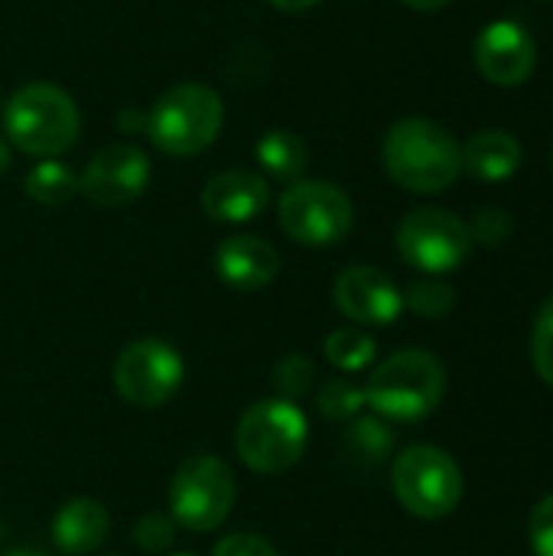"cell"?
<instances>
[{
  "label": "cell",
  "instance_id": "obj_1",
  "mask_svg": "<svg viewBox=\"0 0 553 556\" xmlns=\"http://www.w3.org/2000/svg\"><path fill=\"white\" fill-rule=\"evenodd\" d=\"M381 163L398 186L420 195H433L460 179L463 147L443 124L430 117H404L388 127L381 143Z\"/></svg>",
  "mask_w": 553,
  "mask_h": 556
},
{
  "label": "cell",
  "instance_id": "obj_2",
  "mask_svg": "<svg viewBox=\"0 0 553 556\" xmlns=\"http://www.w3.org/2000/svg\"><path fill=\"white\" fill-rule=\"evenodd\" d=\"M81 114L72 94L52 81H29L3 104V137L26 156L55 160L78 140Z\"/></svg>",
  "mask_w": 553,
  "mask_h": 556
},
{
  "label": "cell",
  "instance_id": "obj_3",
  "mask_svg": "<svg viewBox=\"0 0 553 556\" xmlns=\"http://www.w3.org/2000/svg\"><path fill=\"white\" fill-rule=\"evenodd\" d=\"M447 394V368L424 349H404L388 355L365 384V404L394 424H414L430 417Z\"/></svg>",
  "mask_w": 553,
  "mask_h": 556
},
{
  "label": "cell",
  "instance_id": "obj_4",
  "mask_svg": "<svg viewBox=\"0 0 553 556\" xmlns=\"http://www.w3.org/2000/svg\"><path fill=\"white\" fill-rule=\"evenodd\" d=\"M225 127V101L202 81L166 88L147 111V137L166 156H199Z\"/></svg>",
  "mask_w": 553,
  "mask_h": 556
},
{
  "label": "cell",
  "instance_id": "obj_5",
  "mask_svg": "<svg viewBox=\"0 0 553 556\" xmlns=\"http://www.w3.org/2000/svg\"><path fill=\"white\" fill-rule=\"evenodd\" d=\"M310 443L306 414L284 397L251 404L235 427V453L257 476L290 472Z\"/></svg>",
  "mask_w": 553,
  "mask_h": 556
},
{
  "label": "cell",
  "instance_id": "obj_6",
  "mask_svg": "<svg viewBox=\"0 0 553 556\" xmlns=\"http://www.w3.org/2000/svg\"><path fill=\"white\" fill-rule=\"evenodd\" d=\"M391 489L404 511L424 521H437L453 515L463 502V472L447 450L420 443L398 453Z\"/></svg>",
  "mask_w": 553,
  "mask_h": 556
},
{
  "label": "cell",
  "instance_id": "obj_7",
  "mask_svg": "<svg viewBox=\"0 0 553 556\" xmlns=\"http://www.w3.org/2000/svg\"><path fill=\"white\" fill-rule=\"evenodd\" d=\"M277 222L284 235L303 248H332L352 231L355 208L342 186L326 179H297L277 199Z\"/></svg>",
  "mask_w": 553,
  "mask_h": 556
},
{
  "label": "cell",
  "instance_id": "obj_8",
  "mask_svg": "<svg viewBox=\"0 0 553 556\" xmlns=\"http://www.w3.org/2000/svg\"><path fill=\"white\" fill-rule=\"evenodd\" d=\"M238 498L231 469L209 453L189 456L169 479V518L192 534L218 531Z\"/></svg>",
  "mask_w": 553,
  "mask_h": 556
},
{
  "label": "cell",
  "instance_id": "obj_9",
  "mask_svg": "<svg viewBox=\"0 0 553 556\" xmlns=\"http://www.w3.org/2000/svg\"><path fill=\"white\" fill-rule=\"evenodd\" d=\"M398 251L404 264L427 277L453 274L473 251L469 225L447 208H417L398 225Z\"/></svg>",
  "mask_w": 553,
  "mask_h": 556
},
{
  "label": "cell",
  "instance_id": "obj_10",
  "mask_svg": "<svg viewBox=\"0 0 553 556\" xmlns=\"http://www.w3.org/2000/svg\"><path fill=\"white\" fill-rule=\"evenodd\" d=\"M186 381L183 355L163 339H137L114 358V388L130 407H163Z\"/></svg>",
  "mask_w": 553,
  "mask_h": 556
},
{
  "label": "cell",
  "instance_id": "obj_11",
  "mask_svg": "<svg viewBox=\"0 0 553 556\" xmlns=\"http://www.w3.org/2000/svg\"><path fill=\"white\" fill-rule=\"evenodd\" d=\"M150 176V156L137 143H108L85 163L78 192L101 208H121L143 195Z\"/></svg>",
  "mask_w": 553,
  "mask_h": 556
},
{
  "label": "cell",
  "instance_id": "obj_12",
  "mask_svg": "<svg viewBox=\"0 0 553 556\" xmlns=\"http://www.w3.org/2000/svg\"><path fill=\"white\" fill-rule=\"evenodd\" d=\"M336 309L359 326H391L404 313L401 287L378 267H349L332 283Z\"/></svg>",
  "mask_w": 553,
  "mask_h": 556
},
{
  "label": "cell",
  "instance_id": "obj_13",
  "mask_svg": "<svg viewBox=\"0 0 553 556\" xmlns=\"http://www.w3.org/2000/svg\"><path fill=\"white\" fill-rule=\"evenodd\" d=\"M476 65L486 81L512 88L531 78L538 65V42L535 36L515 20L489 23L476 39Z\"/></svg>",
  "mask_w": 553,
  "mask_h": 556
},
{
  "label": "cell",
  "instance_id": "obj_14",
  "mask_svg": "<svg viewBox=\"0 0 553 556\" xmlns=\"http://www.w3.org/2000/svg\"><path fill=\"white\" fill-rule=\"evenodd\" d=\"M202 212L222 225L254 222L271 205V186L261 173L251 169H225L202 186Z\"/></svg>",
  "mask_w": 553,
  "mask_h": 556
},
{
  "label": "cell",
  "instance_id": "obj_15",
  "mask_svg": "<svg viewBox=\"0 0 553 556\" xmlns=\"http://www.w3.org/2000/svg\"><path fill=\"white\" fill-rule=\"evenodd\" d=\"M215 274L225 287L254 293L280 274V254L257 235H231L215 251Z\"/></svg>",
  "mask_w": 553,
  "mask_h": 556
},
{
  "label": "cell",
  "instance_id": "obj_16",
  "mask_svg": "<svg viewBox=\"0 0 553 556\" xmlns=\"http://www.w3.org/2000/svg\"><path fill=\"white\" fill-rule=\"evenodd\" d=\"M52 544L65 556H88L101 551L111 534V515L95 498H68L49 525Z\"/></svg>",
  "mask_w": 553,
  "mask_h": 556
},
{
  "label": "cell",
  "instance_id": "obj_17",
  "mask_svg": "<svg viewBox=\"0 0 553 556\" xmlns=\"http://www.w3.org/2000/svg\"><path fill=\"white\" fill-rule=\"evenodd\" d=\"M521 166V143L508 130H479L463 147V169L482 182H505Z\"/></svg>",
  "mask_w": 553,
  "mask_h": 556
},
{
  "label": "cell",
  "instance_id": "obj_18",
  "mask_svg": "<svg viewBox=\"0 0 553 556\" xmlns=\"http://www.w3.org/2000/svg\"><path fill=\"white\" fill-rule=\"evenodd\" d=\"M254 160L261 166V176L290 186V182L303 179L306 163H310V150H306V140L300 134L284 130V127H274V130H267V134L257 137Z\"/></svg>",
  "mask_w": 553,
  "mask_h": 556
},
{
  "label": "cell",
  "instance_id": "obj_19",
  "mask_svg": "<svg viewBox=\"0 0 553 556\" xmlns=\"http://www.w3.org/2000/svg\"><path fill=\"white\" fill-rule=\"evenodd\" d=\"M394 450V430L388 427L385 417H355L349 420L345 433H342V459L359 466V469H372L378 463L388 459V453Z\"/></svg>",
  "mask_w": 553,
  "mask_h": 556
},
{
  "label": "cell",
  "instance_id": "obj_20",
  "mask_svg": "<svg viewBox=\"0 0 553 556\" xmlns=\"http://www.w3.org/2000/svg\"><path fill=\"white\" fill-rule=\"evenodd\" d=\"M23 192L36 202V205H46V208H55V205H65L75 192H78V173L62 163L59 156L55 160H39L26 179H23Z\"/></svg>",
  "mask_w": 553,
  "mask_h": 556
},
{
  "label": "cell",
  "instance_id": "obj_21",
  "mask_svg": "<svg viewBox=\"0 0 553 556\" xmlns=\"http://www.w3.org/2000/svg\"><path fill=\"white\" fill-rule=\"evenodd\" d=\"M323 352L329 358V365L342 375H359L365 371L372 362H375V339L365 332V329H355V326H345V329H336L326 336L323 342Z\"/></svg>",
  "mask_w": 553,
  "mask_h": 556
},
{
  "label": "cell",
  "instance_id": "obj_22",
  "mask_svg": "<svg viewBox=\"0 0 553 556\" xmlns=\"http://www.w3.org/2000/svg\"><path fill=\"white\" fill-rule=\"evenodd\" d=\"M365 407V388L352 384L349 378H329L316 391V410L332 424H349Z\"/></svg>",
  "mask_w": 553,
  "mask_h": 556
},
{
  "label": "cell",
  "instance_id": "obj_23",
  "mask_svg": "<svg viewBox=\"0 0 553 556\" xmlns=\"http://www.w3.org/2000/svg\"><path fill=\"white\" fill-rule=\"evenodd\" d=\"M453 303H456L453 287L443 283V280H437V277L417 280V283H411L407 293H404V306H407L411 313L424 316V319H440V316H447V313L453 309Z\"/></svg>",
  "mask_w": 553,
  "mask_h": 556
},
{
  "label": "cell",
  "instance_id": "obj_24",
  "mask_svg": "<svg viewBox=\"0 0 553 556\" xmlns=\"http://www.w3.org/2000/svg\"><path fill=\"white\" fill-rule=\"evenodd\" d=\"M313 381H316V368L306 355H284L274 368V388H277V397L284 401H303L310 391H313Z\"/></svg>",
  "mask_w": 553,
  "mask_h": 556
},
{
  "label": "cell",
  "instance_id": "obj_25",
  "mask_svg": "<svg viewBox=\"0 0 553 556\" xmlns=\"http://www.w3.org/2000/svg\"><path fill=\"white\" fill-rule=\"evenodd\" d=\"M130 541L137 544V551L150 556L169 554L173 541H176V521L169 515H160V511H150L143 518H137L134 531H130Z\"/></svg>",
  "mask_w": 553,
  "mask_h": 556
},
{
  "label": "cell",
  "instance_id": "obj_26",
  "mask_svg": "<svg viewBox=\"0 0 553 556\" xmlns=\"http://www.w3.org/2000/svg\"><path fill=\"white\" fill-rule=\"evenodd\" d=\"M531 362H535V371L541 375V381H548L553 388V293L548 296V303L541 306L538 319H535Z\"/></svg>",
  "mask_w": 553,
  "mask_h": 556
},
{
  "label": "cell",
  "instance_id": "obj_27",
  "mask_svg": "<svg viewBox=\"0 0 553 556\" xmlns=\"http://www.w3.org/2000/svg\"><path fill=\"white\" fill-rule=\"evenodd\" d=\"M469 235H473V241H479V244H486V248H499V244L512 235V218H508V212H502V208H482V212L473 218Z\"/></svg>",
  "mask_w": 553,
  "mask_h": 556
},
{
  "label": "cell",
  "instance_id": "obj_28",
  "mask_svg": "<svg viewBox=\"0 0 553 556\" xmlns=\"http://www.w3.org/2000/svg\"><path fill=\"white\" fill-rule=\"evenodd\" d=\"M528 541H531L535 556H553V495H544L535 505L531 525H528Z\"/></svg>",
  "mask_w": 553,
  "mask_h": 556
},
{
  "label": "cell",
  "instance_id": "obj_29",
  "mask_svg": "<svg viewBox=\"0 0 553 556\" xmlns=\"http://www.w3.org/2000/svg\"><path fill=\"white\" fill-rule=\"evenodd\" d=\"M212 556H280V551L261 534H228L215 544Z\"/></svg>",
  "mask_w": 553,
  "mask_h": 556
},
{
  "label": "cell",
  "instance_id": "obj_30",
  "mask_svg": "<svg viewBox=\"0 0 553 556\" xmlns=\"http://www.w3.org/2000/svg\"><path fill=\"white\" fill-rule=\"evenodd\" d=\"M117 130H124V134H143L147 130V114H137V111L124 108L117 114Z\"/></svg>",
  "mask_w": 553,
  "mask_h": 556
},
{
  "label": "cell",
  "instance_id": "obj_31",
  "mask_svg": "<svg viewBox=\"0 0 553 556\" xmlns=\"http://www.w3.org/2000/svg\"><path fill=\"white\" fill-rule=\"evenodd\" d=\"M264 3H271V7H277L284 13H303V10H310V7H316L323 0H264Z\"/></svg>",
  "mask_w": 553,
  "mask_h": 556
},
{
  "label": "cell",
  "instance_id": "obj_32",
  "mask_svg": "<svg viewBox=\"0 0 553 556\" xmlns=\"http://www.w3.org/2000/svg\"><path fill=\"white\" fill-rule=\"evenodd\" d=\"M404 7H411V10H424V13H430V10H443V7H450L453 0H401Z\"/></svg>",
  "mask_w": 553,
  "mask_h": 556
},
{
  "label": "cell",
  "instance_id": "obj_33",
  "mask_svg": "<svg viewBox=\"0 0 553 556\" xmlns=\"http://www.w3.org/2000/svg\"><path fill=\"white\" fill-rule=\"evenodd\" d=\"M10 169V147H7V140L0 137V176Z\"/></svg>",
  "mask_w": 553,
  "mask_h": 556
},
{
  "label": "cell",
  "instance_id": "obj_34",
  "mask_svg": "<svg viewBox=\"0 0 553 556\" xmlns=\"http://www.w3.org/2000/svg\"><path fill=\"white\" fill-rule=\"evenodd\" d=\"M7 556H49V554H42V551H10Z\"/></svg>",
  "mask_w": 553,
  "mask_h": 556
},
{
  "label": "cell",
  "instance_id": "obj_35",
  "mask_svg": "<svg viewBox=\"0 0 553 556\" xmlns=\"http://www.w3.org/2000/svg\"><path fill=\"white\" fill-rule=\"evenodd\" d=\"M169 556H196V554H169Z\"/></svg>",
  "mask_w": 553,
  "mask_h": 556
},
{
  "label": "cell",
  "instance_id": "obj_36",
  "mask_svg": "<svg viewBox=\"0 0 553 556\" xmlns=\"http://www.w3.org/2000/svg\"><path fill=\"white\" fill-rule=\"evenodd\" d=\"M541 3H553V0H541Z\"/></svg>",
  "mask_w": 553,
  "mask_h": 556
},
{
  "label": "cell",
  "instance_id": "obj_37",
  "mask_svg": "<svg viewBox=\"0 0 553 556\" xmlns=\"http://www.w3.org/2000/svg\"><path fill=\"white\" fill-rule=\"evenodd\" d=\"M108 556H117V554H108Z\"/></svg>",
  "mask_w": 553,
  "mask_h": 556
}]
</instances>
